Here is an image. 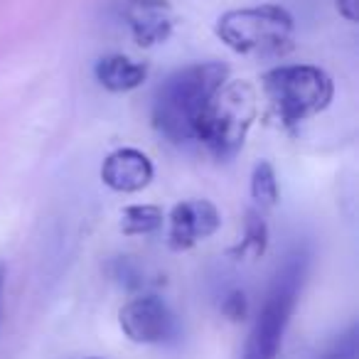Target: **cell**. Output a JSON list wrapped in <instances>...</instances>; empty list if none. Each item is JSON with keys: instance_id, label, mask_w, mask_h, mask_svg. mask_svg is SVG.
I'll return each mask as SVG.
<instances>
[{"instance_id": "obj_1", "label": "cell", "mask_w": 359, "mask_h": 359, "mask_svg": "<svg viewBox=\"0 0 359 359\" xmlns=\"http://www.w3.org/2000/svg\"><path fill=\"white\" fill-rule=\"evenodd\" d=\"M226 79L229 69L222 62H195L172 72L153 96L155 130L175 145L195 143L202 114Z\"/></svg>"}, {"instance_id": "obj_2", "label": "cell", "mask_w": 359, "mask_h": 359, "mask_svg": "<svg viewBox=\"0 0 359 359\" xmlns=\"http://www.w3.org/2000/svg\"><path fill=\"white\" fill-rule=\"evenodd\" d=\"M308 251L298 249L280 264L269 293L264 298L259 315L246 337L241 359H276L283 344L285 330L290 325L295 308H298L300 293H303L305 278H308Z\"/></svg>"}, {"instance_id": "obj_3", "label": "cell", "mask_w": 359, "mask_h": 359, "mask_svg": "<svg viewBox=\"0 0 359 359\" xmlns=\"http://www.w3.org/2000/svg\"><path fill=\"white\" fill-rule=\"evenodd\" d=\"M256 118V94L246 81L226 79L207 104L197 126L195 143L217 160H231L246 143Z\"/></svg>"}, {"instance_id": "obj_4", "label": "cell", "mask_w": 359, "mask_h": 359, "mask_svg": "<svg viewBox=\"0 0 359 359\" xmlns=\"http://www.w3.org/2000/svg\"><path fill=\"white\" fill-rule=\"evenodd\" d=\"M261 89L285 126H298L323 114L334 96L330 74L315 65L273 67L261 74Z\"/></svg>"}, {"instance_id": "obj_5", "label": "cell", "mask_w": 359, "mask_h": 359, "mask_svg": "<svg viewBox=\"0 0 359 359\" xmlns=\"http://www.w3.org/2000/svg\"><path fill=\"white\" fill-rule=\"evenodd\" d=\"M293 15L280 6L226 11L215 25L217 37L244 57H283L293 47Z\"/></svg>"}, {"instance_id": "obj_6", "label": "cell", "mask_w": 359, "mask_h": 359, "mask_svg": "<svg viewBox=\"0 0 359 359\" xmlns=\"http://www.w3.org/2000/svg\"><path fill=\"white\" fill-rule=\"evenodd\" d=\"M121 330L135 344H165L177 334V320L158 295H135L118 313Z\"/></svg>"}, {"instance_id": "obj_7", "label": "cell", "mask_w": 359, "mask_h": 359, "mask_svg": "<svg viewBox=\"0 0 359 359\" xmlns=\"http://www.w3.org/2000/svg\"><path fill=\"white\" fill-rule=\"evenodd\" d=\"M222 226V215L210 200H185L168 215V244L172 251H187L215 236Z\"/></svg>"}, {"instance_id": "obj_8", "label": "cell", "mask_w": 359, "mask_h": 359, "mask_svg": "<svg viewBox=\"0 0 359 359\" xmlns=\"http://www.w3.org/2000/svg\"><path fill=\"white\" fill-rule=\"evenodd\" d=\"M121 18L138 47L165 45L172 35L175 15L168 0H121Z\"/></svg>"}, {"instance_id": "obj_9", "label": "cell", "mask_w": 359, "mask_h": 359, "mask_svg": "<svg viewBox=\"0 0 359 359\" xmlns=\"http://www.w3.org/2000/svg\"><path fill=\"white\" fill-rule=\"evenodd\" d=\"M155 165L143 150L138 148H118L106 155L101 165V180L114 192L133 195L153 182Z\"/></svg>"}, {"instance_id": "obj_10", "label": "cell", "mask_w": 359, "mask_h": 359, "mask_svg": "<svg viewBox=\"0 0 359 359\" xmlns=\"http://www.w3.org/2000/svg\"><path fill=\"white\" fill-rule=\"evenodd\" d=\"M94 76L106 91L126 94L143 86V81L148 79V65L126 55H106L94 65Z\"/></svg>"}, {"instance_id": "obj_11", "label": "cell", "mask_w": 359, "mask_h": 359, "mask_svg": "<svg viewBox=\"0 0 359 359\" xmlns=\"http://www.w3.org/2000/svg\"><path fill=\"white\" fill-rule=\"evenodd\" d=\"M269 249V226H266L261 212L249 210L244 219V236L239 244L231 249V256L236 261L241 259H261Z\"/></svg>"}, {"instance_id": "obj_12", "label": "cell", "mask_w": 359, "mask_h": 359, "mask_svg": "<svg viewBox=\"0 0 359 359\" xmlns=\"http://www.w3.org/2000/svg\"><path fill=\"white\" fill-rule=\"evenodd\" d=\"M165 215L155 205H128L121 212V231L128 236H148L163 226Z\"/></svg>"}, {"instance_id": "obj_13", "label": "cell", "mask_w": 359, "mask_h": 359, "mask_svg": "<svg viewBox=\"0 0 359 359\" xmlns=\"http://www.w3.org/2000/svg\"><path fill=\"white\" fill-rule=\"evenodd\" d=\"M251 197H254V202L261 210L278 205V177H276V170L269 160H261V163L254 165V172H251Z\"/></svg>"}, {"instance_id": "obj_14", "label": "cell", "mask_w": 359, "mask_h": 359, "mask_svg": "<svg viewBox=\"0 0 359 359\" xmlns=\"http://www.w3.org/2000/svg\"><path fill=\"white\" fill-rule=\"evenodd\" d=\"M320 359H359V337L357 330H347Z\"/></svg>"}, {"instance_id": "obj_15", "label": "cell", "mask_w": 359, "mask_h": 359, "mask_svg": "<svg viewBox=\"0 0 359 359\" xmlns=\"http://www.w3.org/2000/svg\"><path fill=\"white\" fill-rule=\"evenodd\" d=\"M222 313H224L229 320H234V323L244 320L246 313H249V303H246L244 290H231V293L224 298V303H222Z\"/></svg>"}, {"instance_id": "obj_16", "label": "cell", "mask_w": 359, "mask_h": 359, "mask_svg": "<svg viewBox=\"0 0 359 359\" xmlns=\"http://www.w3.org/2000/svg\"><path fill=\"white\" fill-rule=\"evenodd\" d=\"M337 13L347 22L359 20V0H337Z\"/></svg>"}, {"instance_id": "obj_17", "label": "cell", "mask_w": 359, "mask_h": 359, "mask_svg": "<svg viewBox=\"0 0 359 359\" xmlns=\"http://www.w3.org/2000/svg\"><path fill=\"white\" fill-rule=\"evenodd\" d=\"M3 288H6V264L0 261V315H3Z\"/></svg>"}]
</instances>
